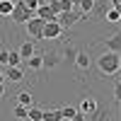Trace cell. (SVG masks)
Wrapping results in <instances>:
<instances>
[{
    "mask_svg": "<svg viewBox=\"0 0 121 121\" xmlns=\"http://www.w3.org/2000/svg\"><path fill=\"white\" fill-rule=\"evenodd\" d=\"M97 68L102 75H116L119 68H121V58L119 53H112V51H104L102 56L97 58Z\"/></svg>",
    "mask_w": 121,
    "mask_h": 121,
    "instance_id": "obj_1",
    "label": "cell"
},
{
    "mask_svg": "<svg viewBox=\"0 0 121 121\" xmlns=\"http://www.w3.org/2000/svg\"><path fill=\"white\" fill-rule=\"evenodd\" d=\"M32 17H34L32 10H27L22 0H15V7H12V12H10V19H12L15 24H24L27 19H32Z\"/></svg>",
    "mask_w": 121,
    "mask_h": 121,
    "instance_id": "obj_2",
    "label": "cell"
},
{
    "mask_svg": "<svg viewBox=\"0 0 121 121\" xmlns=\"http://www.w3.org/2000/svg\"><path fill=\"white\" fill-rule=\"evenodd\" d=\"M78 112L80 114H85V116H95L99 112V104H97V99L92 95H85L82 99H80V107H78Z\"/></svg>",
    "mask_w": 121,
    "mask_h": 121,
    "instance_id": "obj_3",
    "label": "cell"
},
{
    "mask_svg": "<svg viewBox=\"0 0 121 121\" xmlns=\"http://www.w3.org/2000/svg\"><path fill=\"white\" fill-rule=\"evenodd\" d=\"M56 22L60 24V29H70V27H75L80 22V15H75V10H70V12H58L56 15Z\"/></svg>",
    "mask_w": 121,
    "mask_h": 121,
    "instance_id": "obj_4",
    "label": "cell"
},
{
    "mask_svg": "<svg viewBox=\"0 0 121 121\" xmlns=\"http://www.w3.org/2000/svg\"><path fill=\"white\" fill-rule=\"evenodd\" d=\"M27 36H32L34 41H41V29H44V19H39V17H32V19H27Z\"/></svg>",
    "mask_w": 121,
    "mask_h": 121,
    "instance_id": "obj_5",
    "label": "cell"
},
{
    "mask_svg": "<svg viewBox=\"0 0 121 121\" xmlns=\"http://www.w3.org/2000/svg\"><path fill=\"white\" fill-rule=\"evenodd\" d=\"M60 36H63V29H60V24L56 22V19H53V22H44L41 39H51V41H53V39H60Z\"/></svg>",
    "mask_w": 121,
    "mask_h": 121,
    "instance_id": "obj_6",
    "label": "cell"
},
{
    "mask_svg": "<svg viewBox=\"0 0 121 121\" xmlns=\"http://www.w3.org/2000/svg\"><path fill=\"white\" fill-rule=\"evenodd\" d=\"M73 65H75L78 70H82V73H90V68H92V56H90L87 51H80V48H78Z\"/></svg>",
    "mask_w": 121,
    "mask_h": 121,
    "instance_id": "obj_7",
    "label": "cell"
},
{
    "mask_svg": "<svg viewBox=\"0 0 121 121\" xmlns=\"http://www.w3.org/2000/svg\"><path fill=\"white\" fill-rule=\"evenodd\" d=\"M24 68L22 65H5V82H22Z\"/></svg>",
    "mask_w": 121,
    "mask_h": 121,
    "instance_id": "obj_8",
    "label": "cell"
},
{
    "mask_svg": "<svg viewBox=\"0 0 121 121\" xmlns=\"http://www.w3.org/2000/svg\"><path fill=\"white\" fill-rule=\"evenodd\" d=\"M41 60H44V68H56L58 63H60V53L58 51H46V53H41Z\"/></svg>",
    "mask_w": 121,
    "mask_h": 121,
    "instance_id": "obj_9",
    "label": "cell"
},
{
    "mask_svg": "<svg viewBox=\"0 0 121 121\" xmlns=\"http://www.w3.org/2000/svg\"><path fill=\"white\" fill-rule=\"evenodd\" d=\"M17 53H19V58H22V60H27L29 56H34V53H36V46H34V41H29V39H27V41H24L22 46L17 48Z\"/></svg>",
    "mask_w": 121,
    "mask_h": 121,
    "instance_id": "obj_10",
    "label": "cell"
},
{
    "mask_svg": "<svg viewBox=\"0 0 121 121\" xmlns=\"http://www.w3.org/2000/svg\"><path fill=\"white\" fill-rule=\"evenodd\" d=\"M119 48H121V36H119V34H114V36L104 39V51H112V53H119Z\"/></svg>",
    "mask_w": 121,
    "mask_h": 121,
    "instance_id": "obj_11",
    "label": "cell"
},
{
    "mask_svg": "<svg viewBox=\"0 0 121 121\" xmlns=\"http://www.w3.org/2000/svg\"><path fill=\"white\" fill-rule=\"evenodd\" d=\"M15 104H19V107H32V104H34L32 92H29V90H22V92L15 97Z\"/></svg>",
    "mask_w": 121,
    "mask_h": 121,
    "instance_id": "obj_12",
    "label": "cell"
},
{
    "mask_svg": "<svg viewBox=\"0 0 121 121\" xmlns=\"http://www.w3.org/2000/svg\"><path fill=\"white\" fill-rule=\"evenodd\" d=\"M27 65L29 70H34V73H39V70H44V60H41V53H34L27 58Z\"/></svg>",
    "mask_w": 121,
    "mask_h": 121,
    "instance_id": "obj_13",
    "label": "cell"
},
{
    "mask_svg": "<svg viewBox=\"0 0 121 121\" xmlns=\"http://www.w3.org/2000/svg\"><path fill=\"white\" fill-rule=\"evenodd\" d=\"M75 53H78V48H75L73 44H65V46H63V51H60L63 60H65V63H70V65H73V60H75Z\"/></svg>",
    "mask_w": 121,
    "mask_h": 121,
    "instance_id": "obj_14",
    "label": "cell"
},
{
    "mask_svg": "<svg viewBox=\"0 0 121 121\" xmlns=\"http://www.w3.org/2000/svg\"><path fill=\"white\" fill-rule=\"evenodd\" d=\"M119 7H109V10H104V22H109V24H116L119 22Z\"/></svg>",
    "mask_w": 121,
    "mask_h": 121,
    "instance_id": "obj_15",
    "label": "cell"
},
{
    "mask_svg": "<svg viewBox=\"0 0 121 121\" xmlns=\"http://www.w3.org/2000/svg\"><path fill=\"white\" fill-rule=\"evenodd\" d=\"M78 7L82 10V15H90V12H95V7H97V0H80Z\"/></svg>",
    "mask_w": 121,
    "mask_h": 121,
    "instance_id": "obj_16",
    "label": "cell"
},
{
    "mask_svg": "<svg viewBox=\"0 0 121 121\" xmlns=\"http://www.w3.org/2000/svg\"><path fill=\"white\" fill-rule=\"evenodd\" d=\"M41 114H44V109H39V107H27V119L29 121H41Z\"/></svg>",
    "mask_w": 121,
    "mask_h": 121,
    "instance_id": "obj_17",
    "label": "cell"
},
{
    "mask_svg": "<svg viewBox=\"0 0 121 121\" xmlns=\"http://www.w3.org/2000/svg\"><path fill=\"white\" fill-rule=\"evenodd\" d=\"M15 7V0H0V17H10Z\"/></svg>",
    "mask_w": 121,
    "mask_h": 121,
    "instance_id": "obj_18",
    "label": "cell"
},
{
    "mask_svg": "<svg viewBox=\"0 0 121 121\" xmlns=\"http://www.w3.org/2000/svg\"><path fill=\"white\" fill-rule=\"evenodd\" d=\"M41 121H63V119H60L58 109H46V112L41 114Z\"/></svg>",
    "mask_w": 121,
    "mask_h": 121,
    "instance_id": "obj_19",
    "label": "cell"
},
{
    "mask_svg": "<svg viewBox=\"0 0 121 121\" xmlns=\"http://www.w3.org/2000/svg\"><path fill=\"white\" fill-rule=\"evenodd\" d=\"M58 112H60V119H73L75 114H78V107H63V109H58Z\"/></svg>",
    "mask_w": 121,
    "mask_h": 121,
    "instance_id": "obj_20",
    "label": "cell"
},
{
    "mask_svg": "<svg viewBox=\"0 0 121 121\" xmlns=\"http://www.w3.org/2000/svg\"><path fill=\"white\" fill-rule=\"evenodd\" d=\"M19 63H22L19 53H17V51H10V53H7V65H19Z\"/></svg>",
    "mask_w": 121,
    "mask_h": 121,
    "instance_id": "obj_21",
    "label": "cell"
},
{
    "mask_svg": "<svg viewBox=\"0 0 121 121\" xmlns=\"http://www.w3.org/2000/svg\"><path fill=\"white\" fill-rule=\"evenodd\" d=\"M15 119H19V121H27V107H19V104H15Z\"/></svg>",
    "mask_w": 121,
    "mask_h": 121,
    "instance_id": "obj_22",
    "label": "cell"
},
{
    "mask_svg": "<svg viewBox=\"0 0 121 121\" xmlns=\"http://www.w3.org/2000/svg\"><path fill=\"white\" fill-rule=\"evenodd\" d=\"M46 5H48V7H51V10H53V12H56V15L60 12V3H58V0H46Z\"/></svg>",
    "mask_w": 121,
    "mask_h": 121,
    "instance_id": "obj_23",
    "label": "cell"
},
{
    "mask_svg": "<svg viewBox=\"0 0 121 121\" xmlns=\"http://www.w3.org/2000/svg\"><path fill=\"white\" fill-rule=\"evenodd\" d=\"M7 48H0V65H7Z\"/></svg>",
    "mask_w": 121,
    "mask_h": 121,
    "instance_id": "obj_24",
    "label": "cell"
},
{
    "mask_svg": "<svg viewBox=\"0 0 121 121\" xmlns=\"http://www.w3.org/2000/svg\"><path fill=\"white\" fill-rule=\"evenodd\" d=\"M70 121H87V116H85V114H80V112H78V114H75L73 119H70Z\"/></svg>",
    "mask_w": 121,
    "mask_h": 121,
    "instance_id": "obj_25",
    "label": "cell"
},
{
    "mask_svg": "<svg viewBox=\"0 0 121 121\" xmlns=\"http://www.w3.org/2000/svg\"><path fill=\"white\" fill-rule=\"evenodd\" d=\"M0 82H5V70L0 68Z\"/></svg>",
    "mask_w": 121,
    "mask_h": 121,
    "instance_id": "obj_26",
    "label": "cell"
},
{
    "mask_svg": "<svg viewBox=\"0 0 121 121\" xmlns=\"http://www.w3.org/2000/svg\"><path fill=\"white\" fill-rule=\"evenodd\" d=\"M121 5V0H112V7H119Z\"/></svg>",
    "mask_w": 121,
    "mask_h": 121,
    "instance_id": "obj_27",
    "label": "cell"
},
{
    "mask_svg": "<svg viewBox=\"0 0 121 121\" xmlns=\"http://www.w3.org/2000/svg\"><path fill=\"white\" fill-rule=\"evenodd\" d=\"M36 3H39V5H46V0H36Z\"/></svg>",
    "mask_w": 121,
    "mask_h": 121,
    "instance_id": "obj_28",
    "label": "cell"
},
{
    "mask_svg": "<svg viewBox=\"0 0 121 121\" xmlns=\"http://www.w3.org/2000/svg\"><path fill=\"white\" fill-rule=\"evenodd\" d=\"M70 3H73V5H78V3H80V0H70Z\"/></svg>",
    "mask_w": 121,
    "mask_h": 121,
    "instance_id": "obj_29",
    "label": "cell"
}]
</instances>
